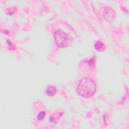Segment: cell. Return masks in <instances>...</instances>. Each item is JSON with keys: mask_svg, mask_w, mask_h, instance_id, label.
Listing matches in <instances>:
<instances>
[{"mask_svg": "<svg viewBox=\"0 0 129 129\" xmlns=\"http://www.w3.org/2000/svg\"><path fill=\"white\" fill-rule=\"evenodd\" d=\"M54 41L56 45L59 47H65L68 46L72 41L70 35L61 29H58L53 34Z\"/></svg>", "mask_w": 129, "mask_h": 129, "instance_id": "obj_2", "label": "cell"}, {"mask_svg": "<svg viewBox=\"0 0 129 129\" xmlns=\"http://www.w3.org/2000/svg\"><path fill=\"white\" fill-rule=\"evenodd\" d=\"M45 116V112L44 111H41L40 112H39L38 115H37V119L38 120H42L43 118H44V117Z\"/></svg>", "mask_w": 129, "mask_h": 129, "instance_id": "obj_6", "label": "cell"}, {"mask_svg": "<svg viewBox=\"0 0 129 129\" xmlns=\"http://www.w3.org/2000/svg\"><path fill=\"white\" fill-rule=\"evenodd\" d=\"M114 16H115V13L114 10L112 9H111V8H108L105 10L104 17L107 20L110 21L113 19Z\"/></svg>", "mask_w": 129, "mask_h": 129, "instance_id": "obj_3", "label": "cell"}, {"mask_svg": "<svg viewBox=\"0 0 129 129\" xmlns=\"http://www.w3.org/2000/svg\"><path fill=\"white\" fill-rule=\"evenodd\" d=\"M96 90L95 82L90 78H83L79 82L77 92L82 97L88 98L93 96Z\"/></svg>", "mask_w": 129, "mask_h": 129, "instance_id": "obj_1", "label": "cell"}, {"mask_svg": "<svg viewBox=\"0 0 129 129\" xmlns=\"http://www.w3.org/2000/svg\"><path fill=\"white\" fill-rule=\"evenodd\" d=\"M56 89L55 87L52 86H49L46 90V94L50 96H53L56 93Z\"/></svg>", "mask_w": 129, "mask_h": 129, "instance_id": "obj_5", "label": "cell"}, {"mask_svg": "<svg viewBox=\"0 0 129 129\" xmlns=\"http://www.w3.org/2000/svg\"><path fill=\"white\" fill-rule=\"evenodd\" d=\"M94 47L96 50L102 52L105 49V45L101 41H97L94 44Z\"/></svg>", "mask_w": 129, "mask_h": 129, "instance_id": "obj_4", "label": "cell"}]
</instances>
